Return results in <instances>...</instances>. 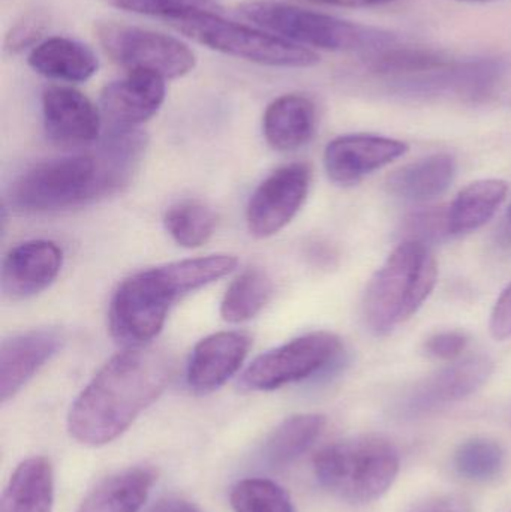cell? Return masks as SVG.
<instances>
[{"label": "cell", "mask_w": 511, "mask_h": 512, "mask_svg": "<svg viewBox=\"0 0 511 512\" xmlns=\"http://www.w3.org/2000/svg\"><path fill=\"white\" fill-rule=\"evenodd\" d=\"M146 147L140 129L111 128L92 152L41 162L21 174L9 204L18 212L44 215L111 197L132 182Z\"/></svg>", "instance_id": "cell-1"}, {"label": "cell", "mask_w": 511, "mask_h": 512, "mask_svg": "<svg viewBox=\"0 0 511 512\" xmlns=\"http://www.w3.org/2000/svg\"><path fill=\"white\" fill-rule=\"evenodd\" d=\"M171 376L173 361L161 349L125 348L99 369L72 403L69 435L87 447L110 444L162 396Z\"/></svg>", "instance_id": "cell-2"}, {"label": "cell", "mask_w": 511, "mask_h": 512, "mask_svg": "<svg viewBox=\"0 0 511 512\" xmlns=\"http://www.w3.org/2000/svg\"><path fill=\"white\" fill-rule=\"evenodd\" d=\"M237 264L236 256L209 255L132 274L120 283L111 300V336L123 348L149 345L164 328L174 303L227 276Z\"/></svg>", "instance_id": "cell-3"}, {"label": "cell", "mask_w": 511, "mask_h": 512, "mask_svg": "<svg viewBox=\"0 0 511 512\" xmlns=\"http://www.w3.org/2000/svg\"><path fill=\"white\" fill-rule=\"evenodd\" d=\"M438 264L426 243L404 240L375 271L363 295L362 316L383 337L413 318L437 286Z\"/></svg>", "instance_id": "cell-4"}, {"label": "cell", "mask_w": 511, "mask_h": 512, "mask_svg": "<svg viewBox=\"0 0 511 512\" xmlns=\"http://www.w3.org/2000/svg\"><path fill=\"white\" fill-rule=\"evenodd\" d=\"M239 11L246 20L269 30L273 35L306 48L356 53L366 57L396 44V36L389 30L341 20L290 3L257 0L243 3Z\"/></svg>", "instance_id": "cell-5"}, {"label": "cell", "mask_w": 511, "mask_h": 512, "mask_svg": "<svg viewBox=\"0 0 511 512\" xmlns=\"http://www.w3.org/2000/svg\"><path fill=\"white\" fill-rule=\"evenodd\" d=\"M401 468L398 450L380 436H356L327 445L314 459L327 492L351 504H368L389 492Z\"/></svg>", "instance_id": "cell-6"}, {"label": "cell", "mask_w": 511, "mask_h": 512, "mask_svg": "<svg viewBox=\"0 0 511 512\" xmlns=\"http://www.w3.org/2000/svg\"><path fill=\"white\" fill-rule=\"evenodd\" d=\"M167 21L177 32L210 50L258 65L311 68L320 62V56L311 48L246 24L225 20L215 11L188 12Z\"/></svg>", "instance_id": "cell-7"}, {"label": "cell", "mask_w": 511, "mask_h": 512, "mask_svg": "<svg viewBox=\"0 0 511 512\" xmlns=\"http://www.w3.org/2000/svg\"><path fill=\"white\" fill-rule=\"evenodd\" d=\"M104 53L116 65L131 71H147L165 80L185 77L194 71V51L174 36L126 24L104 23L96 27Z\"/></svg>", "instance_id": "cell-8"}, {"label": "cell", "mask_w": 511, "mask_h": 512, "mask_svg": "<svg viewBox=\"0 0 511 512\" xmlns=\"http://www.w3.org/2000/svg\"><path fill=\"white\" fill-rule=\"evenodd\" d=\"M344 352L341 337L314 331L290 340L252 361L243 375L248 390L273 391L305 381L332 367Z\"/></svg>", "instance_id": "cell-9"}, {"label": "cell", "mask_w": 511, "mask_h": 512, "mask_svg": "<svg viewBox=\"0 0 511 512\" xmlns=\"http://www.w3.org/2000/svg\"><path fill=\"white\" fill-rule=\"evenodd\" d=\"M311 189L308 165L290 164L270 174L252 194L246 209L249 233L267 239L284 230L302 209Z\"/></svg>", "instance_id": "cell-10"}, {"label": "cell", "mask_w": 511, "mask_h": 512, "mask_svg": "<svg viewBox=\"0 0 511 512\" xmlns=\"http://www.w3.org/2000/svg\"><path fill=\"white\" fill-rule=\"evenodd\" d=\"M494 372V363L485 355H471L423 379L402 400L405 417H423L473 396Z\"/></svg>", "instance_id": "cell-11"}, {"label": "cell", "mask_w": 511, "mask_h": 512, "mask_svg": "<svg viewBox=\"0 0 511 512\" xmlns=\"http://www.w3.org/2000/svg\"><path fill=\"white\" fill-rule=\"evenodd\" d=\"M42 116L48 140L60 149H84L101 137V113L72 87H47L42 93Z\"/></svg>", "instance_id": "cell-12"}, {"label": "cell", "mask_w": 511, "mask_h": 512, "mask_svg": "<svg viewBox=\"0 0 511 512\" xmlns=\"http://www.w3.org/2000/svg\"><path fill=\"white\" fill-rule=\"evenodd\" d=\"M408 152V144L374 134L335 138L324 150V168L336 185L354 186Z\"/></svg>", "instance_id": "cell-13"}, {"label": "cell", "mask_w": 511, "mask_h": 512, "mask_svg": "<svg viewBox=\"0 0 511 512\" xmlns=\"http://www.w3.org/2000/svg\"><path fill=\"white\" fill-rule=\"evenodd\" d=\"M62 265V249L50 240H30L15 246L2 265L3 297L21 301L41 294L57 279Z\"/></svg>", "instance_id": "cell-14"}, {"label": "cell", "mask_w": 511, "mask_h": 512, "mask_svg": "<svg viewBox=\"0 0 511 512\" xmlns=\"http://www.w3.org/2000/svg\"><path fill=\"white\" fill-rule=\"evenodd\" d=\"M165 78L147 71L128 72L101 93V110L111 128L137 129L152 119L165 101Z\"/></svg>", "instance_id": "cell-15"}, {"label": "cell", "mask_w": 511, "mask_h": 512, "mask_svg": "<svg viewBox=\"0 0 511 512\" xmlns=\"http://www.w3.org/2000/svg\"><path fill=\"white\" fill-rule=\"evenodd\" d=\"M251 339L239 331H221L204 337L189 358L186 381L197 394H210L227 384L242 367Z\"/></svg>", "instance_id": "cell-16"}, {"label": "cell", "mask_w": 511, "mask_h": 512, "mask_svg": "<svg viewBox=\"0 0 511 512\" xmlns=\"http://www.w3.org/2000/svg\"><path fill=\"white\" fill-rule=\"evenodd\" d=\"M63 334L54 328L26 331L3 340L0 348V400L8 402L59 351Z\"/></svg>", "instance_id": "cell-17"}, {"label": "cell", "mask_w": 511, "mask_h": 512, "mask_svg": "<svg viewBox=\"0 0 511 512\" xmlns=\"http://www.w3.org/2000/svg\"><path fill=\"white\" fill-rule=\"evenodd\" d=\"M509 74V63L498 57L453 60L426 81L423 93L452 92L471 102H483L500 90Z\"/></svg>", "instance_id": "cell-18"}, {"label": "cell", "mask_w": 511, "mask_h": 512, "mask_svg": "<svg viewBox=\"0 0 511 512\" xmlns=\"http://www.w3.org/2000/svg\"><path fill=\"white\" fill-rule=\"evenodd\" d=\"M317 128V107L308 96L288 93L267 107L263 132L267 143L278 152H293L312 140Z\"/></svg>", "instance_id": "cell-19"}, {"label": "cell", "mask_w": 511, "mask_h": 512, "mask_svg": "<svg viewBox=\"0 0 511 512\" xmlns=\"http://www.w3.org/2000/svg\"><path fill=\"white\" fill-rule=\"evenodd\" d=\"M27 62L45 78L66 83H84L99 68L98 57L89 45L65 36H53L36 45Z\"/></svg>", "instance_id": "cell-20"}, {"label": "cell", "mask_w": 511, "mask_h": 512, "mask_svg": "<svg viewBox=\"0 0 511 512\" xmlns=\"http://www.w3.org/2000/svg\"><path fill=\"white\" fill-rule=\"evenodd\" d=\"M363 59L372 74L392 81L402 89H408L452 63V59L441 51L426 47H401L396 44L375 51Z\"/></svg>", "instance_id": "cell-21"}, {"label": "cell", "mask_w": 511, "mask_h": 512, "mask_svg": "<svg viewBox=\"0 0 511 512\" xmlns=\"http://www.w3.org/2000/svg\"><path fill=\"white\" fill-rule=\"evenodd\" d=\"M456 177V161L447 153L426 156L390 174L387 191L407 201H431L449 191Z\"/></svg>", "instance_id": "cell-22"}, {"label": "cell", "mask_w": 511, "mask_h": 512, "mask_svg": "<svg viewBox=\"0 0 511 512\" xmlns=\"http://www.w3.org/2000/svg\"><path fill=\"white\" fill-rule=\"evenodd\" d=\"M509 194V185L500 179L477 180L465 186L447 209L449 236H464L485 227Z\"/></svg>", "instance_id": "cell-23"}, {"label": "cell", "mask_w": 511, "mask_h": 512, "mask_svg": "<svg viewBox=\"0 0 511 512\" xmlns=\"http://www.w3.org/2000/svg\"><path fill=\"white\" fill-rule=\"evenodd\" d=\"M54 475L45 457H30L15 469L2 496L0 512H51Z\"/></svg>", "instance_id": "cell-24"}, {"label": "cell", "mask_w": 511, "mask_h": 512, "mask_svg": "<svg viewBox=\"0 0 511 512\" xmlns=\"http://www.w3.org/2000/svg\"><path fill=\"white\" fill-rule=\"evenodd\" d=\"M149 468L126 469L98 484L77 512H137L155 483Z\"/></svg>", "instance_id": "cell-25"}, {"label": "cell", "mask_w": 511, "mask_h": 512, "mask_svg": "<svg viewBox=\"0 0 511 512\" xmlns=\"http://www.w3.org/2000/svg\"><path fill=\"white\" fill-rule=\"evenodd\" d=\"M326 417L299 414L282 421L264 444L261 457L270 469H282L296 462L320 439L326 429Z\"/></svg>", "instance_id": "cell-26"}, {"label": "cell", "mask_w": 511, "mask_h": 512, "mask_svg": "<svg viewBox=\"0 0 511 512\" xmlns=\"http://www.w3.org/2000/svg\"><path fill=\"white\" fill-rule=\"evenodd\" d=\"M273 294L272 279L260 268H248L228 286L221 303V316L230 324L255 318Z\"/></svg>", "instance_id": "cell-27"}, {"label": "cell", "mask_w": 511, "mask_h": 512, "mask_svg": "<svg viewBox=\"0 0 511 512\" xmlns=\"http://www.w3.org/2000/svg\"><path fill=\"white\" fill-rule=\"evenodd\" d=\"M164 225L177 245L197 249L206 245L215 234L216 215L200 201H182L167 210Z\"/></svg>", "instance_id": "cell-28"}, {"label": "cell", "mask_w": 511, "mask_h": 512, "mask_svg": "<svg viewBox=\"0 0 511 512\" xmlns=\"http://www.w3.org/2000/svg\"><path fill=\"white\" fill-rule=\"evenodd\" d=\"M456 472L473 483H491L503 474L506 453L498 442L474 438L459 445L453 459Z\"/></svg>", "instance_id": "cell-29"}, {"label": "cell", "mask_w": 511, "mask_h": 512, "mask_svg": "<svg viewBox=\"0 0 511 512\" xmlns=\"http://www.w3.org/2000/svg\"><path fill=\"white\" fill-rule=\"evenodd\" d=\"M230 504L234 512H296L288 493L264 478L239 481L231 490Z\"/></svg>", "instance_id": "cell-30"}, {"label": "cell", "mask_w": 511, "mask_h": 512, "mask_svg": "<svg viewBox=\"0 0 511 512\" xmlns=\"http://www.w3.org/2000/svg\"><path fill=\"white\" fill-rule=\"evenodd\" d=\"M108 5L134 14L152 15L165 20L195 11H215L213 0H105Z\"/></svg>", "instance_id": "cell-31"}, {"label": "cell", "mask_w": 511, "mask_h": 512, "mask_svg": "<svg viewBox=\"0 0 511 512\" xmlns=\"http://www.w3.org/2000/svg\"><path fill=\"white\" fill-rule=\"evenodd\" d=\"M47 27V15L42 12H29V14L23 15L6 33L5 50L9 54H20L26 50L32 51L36 45L41 44Z\"/></svg>", "instance_id": "cell-32"}, {"label": "cell", "mask_w": 511, "mask_h": 512, "mask_svg": "<svg viewBox=\"0 0 511 512\" xmlns=\"http://www.w3.org/2000/svg\"><path fill=\"white\" fill-rule=\"evenodd\" d=\"M468 343L470 339L462 331H441L426 340L423 351L434 360L455 361L467 351Z\"/></svg>", "instance_id": "cell-33"}, {"label": "cell", "mask_w": 511, "mask_h": 512, "mask_svg": "<svg viewBox=\"0 0 511 512\" xmlns=\"http://www.w3.org/2000/svg\"><path fill=\"white\" fill-rule=\"evenodd\" d=\"M408 512H471V504L465 496L443 493L422 499Z\"/></svg>", "instance_id": "cell-34"}, {"label": "cell", "mask_w": 511, "mask_h": 512, "mask_svg": "<svg viewBox=\"0 0 511 512\" xmlns=\"http://www.w3.org/2000/svg\"><path fill=\"white\" fill-rule=\"evenodd\" d=\"M489 330L492 337L500 342L511 337V283L504 289L492 309Z\"/></svg>", "instance_id": "cell-35"}, {"label": "cell", "mask_w": 511, "mask_h": 512, "mask_svg": "<svg viewBox=\"0 0 511 512\" xmlns=\"http://www.w3.org/2000/svg\"><path fill=\"white\" fill-rule=\"evenodd\" d=\"M318 5L336 6V8H372L387 5L395 0H311Z\"/></svg>", "instance_id": "cell-36"}, {"label": "cell", "mask_w": 511, "mask_h": 512, "mask_svg": "<svg viewBox=\"0 0 511 512\" xmlns=\"http://www.w3.org/2000/svg\"><path fill=\"white\" fill-rule=\"evenodd\" d=\"M150 512H200L194 505L179 498L161 499Z\"/></svg>", "instance_id": "cell-37"}, {"label": "cell", "mask_w": 511, "mask_h": 512, "mask_svg": "<svg viewBox=\"0 0 511 512\" xmlns=\"http://www.w3.org/2000/svg\"><path fill=\"white\" fill-rule=\"evenodd\" d=\"M501 245L511 248V204L504 215L503 224L500 228V236H498Z\"/></svg>", "instance_id": "cell-38"}, {"label": "cell", "mask_w": 511, "mask_h": 512, "mask_svg": "<svg viewBox=\"0 0 511 512\" xmlns=\"http://www.w3.org/2000/svg\"><path fill=\"white\" fill-rule=\"evenodd\" d=\"M458 2H467V3H489V2H495V0H458Z\"/></svg>", "instance_id": "cell-39"}]
</instances>
